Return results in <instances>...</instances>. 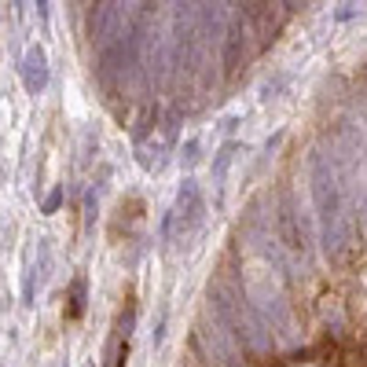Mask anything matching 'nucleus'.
Here are the masks:
<instances>
[{"instance_id": "f257e3e1", "label": "nucleus", "mask_w": 367, "mask_h": 367, "mask_svg": "<svg viewBox=\"0 0 367 367\" xmlns=\"http://www.w3.org/2000/svg\"><path fill=\"white\" fill-rule=\"evenodd\" d=\"M45 81H48V67H45V52L33 48L26 55V89L30 92H40L45 89Z\"/></svg>"}, {"instance_id": "f03ea898", "label": "nucleus", "mask_w": 367, "mask_h": 367, "mask_svg": "<svg viewBox=\"0 0 367 367\" xmlns=\"http://www.w3.org/2000/svg\"><path fill=\"white\" fill-rule=\"evenodd\" d=\"M37 11L45 15V11H48V0H37Z\"/></svg>"}]
</instances>
